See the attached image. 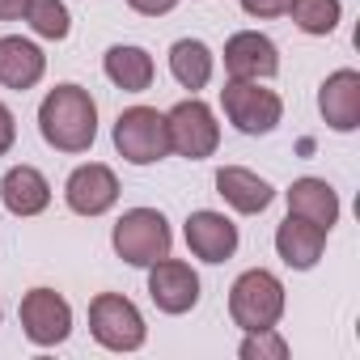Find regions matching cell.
<instances>
[{
  "label": "cell",
  "mask_w": 360,
  "mask_h": 360,
  "mask_svg": "<svg viewBox=\"0 0 360 360\" xmlns=\"http://www.w3.org/2000/svg\"><path fill=\"white\" fill-rule=\"evenodd\" d=\"M284 195H288V217H301V221H309V225H318L326 233L335 229L339 195H335V187L326 183V178H297Z\"/></svg>",
  "instance_id": "2e32d148"
},
{
  "label": "cell",
  "mask_w": 360,
  "mask_h": 360,
  "mask_svg": "<svg viewBox=\"0 0 360 360\" xmlns=\"http://www.w3.org/2000/svg\"><path fill=\"white\" fill-rule=\"evenodd\" d=\"M39 131L56 153H89L98 140V102L81 85H56L39 106Z\"/></svg>",
  "instance_id": "6da1fadb"
},
{
  "label": "cell",
  "mask_w": 360,
  "mask_h": 360,
  "mask_svg": "<svg viewBox=\"0 0 360 360\" xmlns=\"http://www.w3.org/2000/svg\"><path fill=\"white\" fill-rule=\"evenodd\" d=\"M292 0H242V9L250 18H284Z\"/></svg>",
  "instance_id": "cb8c5ba5"
},
{
  "label": "cell",
  "mask_w": 360,
  "mask_h": 360,
  "mask_svg": "<svg viewBox=\"0 0 360 360\" xmlns=\"http://www.w3.org/2000/svg\"><path fill=\"white\" fill-rule=\"evenodd\" d=\"M242 360H284L288 356V339L271 326V330H246L242 347H238Z\"/></svg>",
  "instance_id": "603a6c76"
},
{
  "label": "cell",
  "mask_w": 360,
  "mask_h": 360,
  "mask_svg": "<svg viewBox=\"0 0 360 360\" xmlns=\"http://www.w3.org/2000/svg\"><path fill=\"white\" fill-rule=\"evenodd\" d=\"M225 72L229 81H271L280 72V47L259 30H238L225 43Z\"/></svg>",
  "instance_id": "8fae6325"
},
{
  "label": "cell",
  "mask_w": 360,
  "mask_h": 360,
  "mask_svg": "<svg viewBox=\"0 0 360 360\" xmlns=\"http://www.w3.org/2000/svg\"><path fill=\"white\" fill-rule=\"evenodd\" d=\"M64 204L77 212V217H102L119 204V178L110 165L102 161H89V165H77L64 183Z\"/></svg>",
  "instance_id": "30bf717a"
},
{
  "label": "cell",
  "mask_w": 360,
  "mask_h": 360,
  "mask_svg": "<svg viewBox=\"0 0 360 360\" xmlns=\"http://www.w3.org/2000/svg\"><path fill=\"white\" fill-rule=\"evenodd\" d=\"M212 68H217V56H212V47L200 43V39H178V43L169 47V72H174L178 85L191 89V94L212 81Z\"/></svg>",
  "instance_id": "ffe728a7"
},
{
  "label": "cell",
  "mask_w": 360,
  "mask_h": 360,
  "mask_svg": "<svg viewBox=\"0 0 360 360\" xmlns=\"http://www.w3.org/2000/svg\"><path fill=\"white\" fill-rule=\"evenodd\" d=\"M288 13H292V22H297V30H301V34L326 39V34L339 26L343 5H339V0H292Z\"/></svg>",
  "instance_id": "7402d4cb"
},
{
  "label": "cell",
  "mask_w": 360,
  "mask_h": 360,
  "mask_svg": "<svg viewBox=\"0 0 360 360\" xmlns=\"http://www.w3.org/2000/svg\"><path fill=\"white\" fill-rule=\"evenodd\" d=\"M148 297L161 314H187L200 305V276L183 259H157L148 267Z\"/></svg>",
  "instance_id": "9c48e42d"
},
{
  "label": "cell",
  "mask_w": 360,
  "mask_h": 360,
  "mask_svg": "<svg viewBox=\"0 0 360 360\" xmlns=\"http://www.w3.org/2000/svg\"><path fill=\"white\" fill-rule=\"evenodd\" d=\"M322 250H326V229H318V225H309V221H301V217H288V221L276 229V255H280L292 271L318 267Z\"/></svg>",
  "instance_id": "ac0fdd59"
},
{
  "label": "cell",
  "mask_w": 360,
  "mask_h": 360,
  "mask_svg": "<svg viewBox=\"0 0 360 360\" xmlns=\"http://www.w3.org/2000/svg\"><path fill=\"white\" fill-rule=\"evenodd\" d=\"M22 18H26L30 30H34L39 39H47V43H64L68 30H72V18H68V5H64V0H26V13H22Z\"/></svg>",
  "instance_id": "44dd1931"
},
{
  "label": "cell",
  "mask_w": 360,
  "mask_h": 360,
  "mask_svg": "<svg viewBox=\"0 0 360 360\" xmlns=\"http://www.w3.org/2000/svg\"><path fill=\"white\" fill-rule=\"evenodd\" d=\"M127 5H131L140 18H165V13L178 5V0H127Z\"/></svg>",
  "instance_id": "484cf974"
},
{
  "label": "cell",
  "mask_w": 360,
  "mask_h": 360,
  "mask_svg": "<svg viewBox=\"0 0 360 360\" xmlns=\"http://www.w3.org/2000/svg\"><path fill=\"white\" fill-rule=\"evenodd\" d=\"M13 140H18V119H13V110L5 102H0V157L13 148Z\"/></svg>",
  "instance_id": "d4e9b609"
},
{
  "label": "cell",
  "mask_w": 360,
  "mask_h": 360,
  "mask_svg": "<svg viewBox=\"0 0 360 360\" xmlns=\"http://www.w3.org/2000/svg\"><path fill=\"white\" fill-rule=\"evenodd\" d=\"M18 318L34 347H56L72 335V305L56 288H30L18 305Z\"/></svg>",
  "instance_id": "ba28073f"
},
{
  "label": "cell",
  "mask_w": 360,
  "mask_h": 360,
  "mask_svg": "<svg viewBox=\"0 0 360 360\" xmlns=\"http://www.w3.org/2000/svg\"><path fill=\"white\" fill-rule=\"evenodd\" d=\"M217 195H221L233 212L259 217V212L271 208L276 187L267 183V178H259L255 169H246V165H225V169H217Z\"/></svg>",
  "instance_id": "5bb4252c"
},
{
  "label": "cell",
  "mask_w": 360,
  "mask_h": 360,
  "mask_svg": "<svg viewBox=\"0 0 360 360\" xmlns=\"http://www.w3.org/2000/svg\"><path fill=\"white\" fill-rule=\"evenodd\" d=\"M165 131H169V153L187 157V161H204L221 144V123H217L212 106L200 102V98L169 106L165 110Z\"/></svg>",
  "instance_id": "5b68a950"
},
{
  "label": "cell",
  "mask_w": 360,
  "mask_h": 360,
  "mask_svg": "<svg viewBox=\"0 0 360 360\" xmlns=\"http://www.w3.org/2000/svg\"><path fill=\"white\" fill-rule=\"evenodd\" d=\"M26 13V0H0V22H18Z\"/></svg>",
  "instance_id": "4316f807"
},
{
  "label": "cell",
  "mask_w": 360,
  "mask_h": 360,
  "mask_svg": "<svg viewBox=\"0 0 360 360\" xmlns=\"http://www.w3.org/2000/svg\"><path fill=\"white\" fill-rule=\"evenodd\" d=\"M229 318L242 330H271L284 318V284L276 271L250 267L229 288Z\"/></svg>",
  "instance_id": "7a4b0ae2"
},
{
  "label": "cell",
  "mask_w": 360,
  "mask_h": 360,
  "mask_svg": "<svg viewBox=\"0 0 360 360\" xmlns=\"http://www.w3.org/2000/svg\"><path fill=\"white\" fill-rule=\"evenodd\" d=\"M43 72H47V56L30 39H22V34L0 39V85L5 89L26 94V89H34L43 81Z\"/></svg>",
  "instance_id": "9a60e30c"
},
{
  "label": "cell",
  "mask_w": 360,
  "mask_h": 360,
  "mask_svg": "<svg viewBox=\"0 0 360 360\" xmlns=\"http://www.w3.org/2000/svg\"><path fill=\"white\" fill-rule=\"evenodd\" d=\"M0 318H5V309H0Z\"/></svg>",
  "instance_id": "83f0119b"
},
{
  "label": "cell",
  "mask_w": 360,
  "mask_h": 360,
  "mask_svg": "<svg viewBox=\"0 0 360 360\" xmlns=\"http://www.w3.org/2000/svg\"><path fill=\"white\" fill-rule=\"evenodd\" d=\"M89 335L106 352H140L148 339V326H144V314L123 292H98L89 301Z\"/></svg>",
  "instance_id": "277c9868"
},
{
  "label": "cell",
  "mask_w": 360,
  "mask_h": 360,
  "mask_svg": "<svg viewBox=\"0 0 360 360\" xmlns=\"http://www.w3.org/2000/svg\"><path fill=\"white\" fill-rule=\"evenodd\" d=\"M318 110L330 131H356L360 127V72L339 68L318 89Z\"/></svg>",
  "instance_id": "4fadbf2b"
},
{
  "label": "cell",
  "mask_w": 360,
  "mask_h": 360,
  "mask_svg": "<svg viewBox=\"0 0 360 360\" xmlns=\"http://www.w3.org/2000/svg\"><path fill=\"white\" fill-rule=\"evenodd\" d=\"M221 106L229 115V123L242 136H267L280 127L284 119V102L276 89H263L259 81H229L221 89Z\"/></svg>",
  "instance_id": "52a82bcc"
},
{
  "label": "cell",
  "mask_w": 360,
  "mask_h": 360,
  "mask_svg": "<svg viewBox=\"0 0 360 360\" xmlns=\"http://www.w3.org/2000/svg\"><path fill=\"white\" fill-rule=\"evenodd\" d=\"M0 200H5V208L13 217H39L51 204V183L34 165H13L5 178H0Z\"/></svg>",
  "instance_id": "e0dca14e"
},
{
  "label": "cell",
  "mask_w": 360,
  "mask_h": 360,
  "mask_svg": "<svg viewBox=\"0 0 360 360\" xmlns=\"http://www.w3.org/2000/svg\"><path fill=\"white\" fill-rule=\"evenodd\" d=\"M115 148L123 161L131 165H153L161 157H169V131H165V115L153 106H127L115 119Z\"/></svg>",
  "instance_id": "8992f818"
},
{
  "label": "cell",
  "mask_w": 360,
  "mask_h": 360,
  "mask_svg": "<svg viewBox=\"0 0 360 360\" xmlns=\"http://www.w3.org/2000/svg\"><path fill=\"white\" fill-rule=\"evenodd\" d=\"M183 238H187L191 255L204 259V263H225V259H233V250H238V225H233L225 212H212V208L191 212Z\"/></svg>",
  "instance_id": "7c38bea8"
},
{
  "label": "cell",
  "mask_w": 360,
  "mask_h": 360,
  "mask_svg": "<svg viewBox=\"0 0 360 360\" xmlns=\"http://www.w3.org/2000/svg\"><path fill=\"white\" fill-rule=\"evenodd\" d=\"M102 68H106L110 85H119L123 94H144V89L153 85V77H157L153 56H148L144 47H131V43L110 47V51H106V60H102Z\"/></svg>",
  "instance_id": "d6986e66"
},
{
  "label": "cell",
  "mask_w": 360,
  "mask_h": 360,
  "mask_svg": "<svg viewBox=\"0 0 360 360\" xmlns=\"http://www.w3.org/2000/svg\"><path fill=\"white\" fill-rule=\"evenodd\" d=\"M110 246L123 263L131 267H153L157 259L169 255L174 246V233H169V221L157 212V208H127L115 229H110Z\"/></svg>",
  "instance_id": "3957f363"
}]
</instances>
